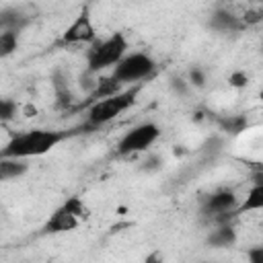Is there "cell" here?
<instances>
[{
	"label": "cell",
	"mask_w": 263,
	"mask_h": 263,
	"mask_svg": "<svg viewBox=\"0 0 263 263\" xmlns=\"http://www.w3.org/2000/svg\"><path fill=\"white\" fill-rule=\"evenodd\" d=\"M66 134L55 132V129H29L23 134H16L10 138V142L2 148L0 156L4 158H31V156H41L47 154L51 148H55Z\"/></svg>",
	"instance_id": "1"
},
{
	"label": "cell",
	"mask_w": 263,
	"mask_h": 263,
	"mask_svg": "<svg viewBox=\"0 0 263 263\" xmlns=\"http://www.w3.org/2000/svg\"><path fill=\"white\" fill-rule=\"evenodd\" d=\"M127 51V39L123 37V33H113L107 39H95L88 53H86V64H88V72L97 74L99 70L105 68H115L123 55Z\"/></svg>",
	"instance_id": "2"
},
{
	"label": "cell",
	"mask_w": 263,
	"mask_h": 263,
	"mask_svg": "<svg viewBox=\"0 0 263 263\" xmlns=\"http://www.w3.org/2000/svg\"><path fill=\"white\" fill-rule=\"evenodd\" d=\"M138 86L134 88H127V90H121L117 92L115 97H109V99H103V101H97L88 107V119H86V125L88 127H101L109 121H113L115 117H119L123 111H127L134 103H136V97H138Z\"/></svg>",
	"instance_id": "3"
},
{
	"label": "cell",
	"mask_w": 263,
	"mask_h": 263,
	"mask_svg": "<svg viewBox=\"0 0 263 263\" xmlns=\"http://www.w3.org/2000/svg\"><path fill=\"white\" fill-rule=\"evenodd\" d=\"M154 68L156 64L148 53L136 51V53H125L123 60L113 68L111 76L121 84H132V82L148 78L154 72Z\"/></svg>",
	"instance_id": "4"
},
{
	"label": "cell",
	"mask_w": 263,
	"mask_h": 263,
	"mask_svg": "<svg viewBox=\"0 0 263 263\" xmlns=\"http://www.w3.org/2000/svg\"><path fill=\"white\" fill-rule=\"evenodd\" d=\"M160 138V127L156 123H140L136 127H132L119 142H117V148L115 152L119 156H132V154H138V152H144L148 150L156 140Z\"/></svg>",
	"instance_id": "5"
},
{
	"label": "cell",
	"mask_w": 263,
	"mask_h": 263,
	"mask_svg": "<svg viewBox=\"0 0 263 263\" xmlns=\"http://www.w3.org/2000/svg\"><path fill=\"white\" fill-rule=\"evenodd\" d=\"M97 39L88 8H82V12L72 21V25L62 33V41L64 45H74V43H92Z\"/></svg>",
	"instance_id": "6"
},
{
	"label": "cell",
	"mask_w": 263,
	"mask_h": 263,
	"mask_svg": "<svg viewBox=\"0 0 263 263\" xmlns=\"http://www.w3.org/2000/svg\"><path fill=\"white\" fill-rule=\"evenodd\" d=\"M236 208H238V197L234 195V191L220 189V191H216V193L205 197V201L201 205V212L205 216H210V218H216L220 214H230V212L236 214Z\"/></svg>",
	"instance_id": "7"
},
{
	"label": "cell",
	"mask_w": 263,
	"mask_h": 263,
	"mask_svg": "<svg viewBox=\"0 0 263 263\" xmlns=\"http://www.w3.org/2000/svg\"><path fill=\"white\" fill-rule=\"evenodd\" d=\"M51 86H53V92H55V107H58V109H68V107H72V103H74V92H72V88H70V82H68L66 72L55 70V72L51 74Z\"/></svg>",
	"instance_id": "8"
},
{
	"label": "cell",
	"mask_w": 263,
	"mask_h": 263,
	"mask_svg": "<svg viewBox=\"0 0 263 263\" xmlns=\"http://www.w3.org/2000/svg\"><path fill=\"white\" fill-rule=\"evenodd\" d=\"M78 224H80V222H78L70 212H66V210L60 205V208L49 216V220L45 222L43 230L49 232V234H60V232H70V230H74Z\"/></svg>",
	"instance_id": "9"
},
{
	"label": "cell",
	"mask_w": 263,
	"mask_h": 263,
	"mask_svg": "<svg viewBox=\"0 0 263 263\" xmlns=\"http://www.w3.org/2000/svg\"><path fill=\"white\" fill-rule=\"evenodd\" d=\"M121 82H117L113 76H105V78H99L97 80V86L92 88V92L88 95V99L80 105V107H90L92 103H97V101H103V99H109V97H115L117 92H121Z\"/></svg>",
	"instance_id": "10"
},
{
	"label": "cell",
	"mask_w": 263,
	"mask_h": 263,
	"mask_svg": "<svg viewBox=\"0 0 263 263\" xmlns=\"http://www.w3.org/2000/svg\"><path fill=\"white\" fill-rule=\"evenodd\" d=\"M210 27L220 33H232V31H240L245 25H242L240 16H234L228 10H214L210 16Z\"/></svg>",
	"instance_id": "11"
},
{
	"label": "cell",
	"mask_w": 263,
	"mask_h": 263,
	"mask_svg": "<svg viewBox=\"0 0 263 263\" xmlns=\"http://www.w3.org/2000/svg\"><path fill=\"white\" fill-rule=\"evenodd\" d=\"M236 242V230L232 224H220L216 230L208 234V245L214 249H226Z\"/></svg>",
	"instance_id": "12"
},
{
	"label": "cell",
	"mask_w": 263,
	"mask_h": 263,
	"mask_svg": "<svg viewBox=\"0 0 263 263\" xmlns=\"http://www.w3.org/2000/svg\"><path fill=\"white\" fill-rule=\"evenodd\" d=\"M27 23H29L27 14H23L16 8H4V10H0V33L2 31L18 33Z\"/></svg>",
	"instance_id": "13"
},
{
	"label": "cell",
	"mask_w": 263,
	"mask_h": 263,
	"mask_svg": "<svg viewBox=\"0 0 263 263\" xmlns=\"http://www.w3.org/2000/svg\"><path fill=\"white\" fill-rule=\"evenodd\" d=\"M29 171V164L21 158H4L0 156V181H12L23 177Z\"/></svg>",
	"instance_id": "14"
},
{
	"label": "cell",
	"mask_w": 263,
	"mask_h": 263,
	"mask_svg": "<svg viewBox=\"0 0 263 263\" xmlns=\"http://www.w3.org/2000/svg\"><path fill=\"white\" fill-rule=\"evenodd\" d=\"M261 208H263V185H253L247 199L236 208V214L253 212V210H261Z\"/></svg>",
	"instance_id": "15"
},
{
	"label": "cell",
	"mask_w": 263,
	"mask_h": 263,
	"mask_svg": "<svg viewBox=\"0 0 263 263\" xmlns=\"http://www.w3.org/2000/svg\"><path fill=\"white\" fill-rule=\"evenodd\" d=\"M62 208L66 210V212H70L78 222H82V220H88L90 218V210H88V205L80 199V197H68L64 203H62Z\"/></svg>",
	"instance_id": "16"
},
{
	"label": "cell",
	"mask_w": 263,
	"mask_h": 263,
	"mask_svg": "<svg viewBox=\"0 0 263 263\" xmlns=\"http://www.w3.org/2000/svg\"><path fill=\"white\" fill-rule=\"evenodd\" d=\"M216 121L222 127V132H228V134H240L247 127V119L242 115H222V117H216Z\"/></svg>",
	"instance_id": "17"
},
{
	"label": "cell",
	"mask_w": 263,
	"mask_h": 263,
	"mask_svg": "<svg viewBox=\"0 0 263 263\" xmlns=\"http://www.w3.org/2000/svg\"><path fill=\"white\" fill-rule=\"evenodd\" d=\"M18 47V33L12 31H2L0 33V60L12 55Z\"/></svg>",
	"instance_id": "18"
},
{
	"label": "cell",
	"mask_w": 263,
	"mask_h": 263,
	"mask_svg": "<svg viewBox=\"0 0 263 263\" xmlns=\"http://www.w3.org/2000/svg\"><path fill=\"white\" fill-rule=\"evenodd\" d=\"M18 105L12 99H0V121H10L16 117Z\"/></svg>",
	"instance_id": "19"
},
{
	"label": "cell",
	"mask_w": 263,
	"mask_h": 263,
	"mask_svg": "<svg viewBox=\"0 0 263 263\" xmlns=\"http://www.w3.org/2000/svg\"><path fill=\"white\" fill-rule=\"evenodd\" d=\"M171 88H173L177 95H181V97H187V95H189V82L183 80V78H179V76L171 78Z\"/></svg>",
	"instance_id": "20"
},
{
	"label": "cell",
	"mask_w": 263,
	"mask_h": 263,
	"mask_svg": "<svg viewBox=\"0 0 263 263\" xmlns=\"http://www.w3.org/2000/svg\"><path fill=\"white\" fill-rule=\"evenodd\" d=\"M189 84L199 86V88L205 84V74H203L201 68H191V70H189Z\"/></svg>",
	"instance_id": "21"
},
{
	"label": "cell",
	"mask_w": 263,
	"mask_h": 263,
	"mask_svg": "<svg viewBox=\"0 0 263 263\" xmlns=\"http://www.w3.org/2000/svg\"><path fill=\"white\" fill-rule=\"evenodd\" d=\"M261 18H263V10H247V14L240 21H242V25H255Z\"/></svg>",
	"instance_id": "22"
},
{
	"label": "cell",
	"mask_w": 263,
	"mask_h": 263,
	"mask_svg": "<svg viewBox=\"0 0 263 263\" xmlns=\"http://www.w3.org/2000/svg\"><path fill=\"white\" fill-rule=\"evenodd\" d=\"M156 168H160V158L156 156V154H150L144 162H142V171H156Z\"/></svg>",
	"instance_id": "23"
},
{
	"label": "cell",
	"mask_w": 263,
	"mask_h": 263,
	"mask_svg": "<svg viewBox=\"0 0 263 263\" xmlns=\"http://www.w3.org/2000/svg\"><path fill=\"white\" fill-rule=\"evenodd\" d=\"M247 82H249V76H247L245 72H234V74H230V84H232V86L242 88Z\"/></svg>",
	"instance_id": "24"
},
{
	"label": "cell",
	"mask_w": 263,
	"mask_h": 263,
	"mask_svg": "<svg viewBox=\"0 0 263 263\" xmlns=\"http://www.w3.org/2000/svg\"><path fill=\"white\" fill-rule=\"evenodd\" d=\"M249 261L251 263H263V247H253L249 251Z\"/></svg>",
	"instance_id": "25"
},
{
	"label": "cell",
	"mask_w": 263,
	"mask_h": 263,
	"mask_svg": "<svg viewBox=\"0 0 263 263\" xmlns=\"http://www.w3.org/2000/svg\"><path fill=\"white\" fill-rule=\"evenodd\" d=\"M146 263H162V255H160V251L150 253V255L146 257Z\"/></svg>",
	"instance_id": "26"
}]
</instances>
